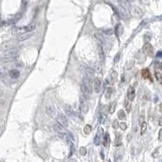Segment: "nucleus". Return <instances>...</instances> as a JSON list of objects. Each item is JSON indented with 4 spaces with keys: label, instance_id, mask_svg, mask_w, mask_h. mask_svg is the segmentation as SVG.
<instances>
[{
    "label": "nucleus",
    "instance_id": "1",
    "mask_svg": "<svg viewBox=\"0 0 162 162\" xmlns=\"http://www.w3.org/2000/svg\"><path fill=\"white\" fill-rule=\"evenodd\" d=\"M119 5V12L121 16L124 18L128 17L130 15V4L127 0H118Z\"/></svg>",
    "mask_w": 162,
    "mask_h": 162
},
{
    "label": "nucleus",
    "instance_id": "2",
    "mask_svg": "<svg viewBox=\"0 0 162 162\" xmlns=\"http://www.w3.org/2000/svg\"><path fill=\"white\" fill-rule=\"evenodd\" d=\"M89 110V103H88V98L82 96L79 100V112L83 114H86Z\"/></svg>",
    "mask_w": 162,
    "mask_h": 162
},
{
    "label": "nucleus",
    "instance_id": "3",
    "mask_svg": "<svg viewBox=\"0 0 162 162\" xmlns=\"http://www.w3.org/2000/svg\"><path fill=\"white\" fill-rule=\"evenodd\" d=\"M82 86L84 87V89L89 92V94H92L93 92V87H92V83H91V79L89 77H84L82 79Z\"/></svg>",
    "mask_w": 162,
    "mask_h": 162
},
{
    "label": "nucleus",
    "instance_id": "4",
    "mask_svg": "<svg viewBox=\"0 0 162 162\" xmlns=\"http://www.w3.org/2000/svg\"><path fill=\"white\" fill-rule=\"evenodd\" d=\"M17 56V50H12L10 52H8L7 54L4 56L3 61L4 62H11V61H14L16 58Z\"/></svg>",
    "mask_w": 162,
    "mask_h": 162
},
{
    "label": "nucleus",
    "instance_id": "5",
    "mask_svg": "<svg viewBox=\"0 0 162 162\" xmlns=\"http://www.w3.org/2000/svg\"><path fill=\"white\" fill-rule=\"evenodd\" d=\"M57 123L59 124L60 126H62L63 127H67L68 126V120H67V118H66L65 115H63V114H58V116H57Z\"/></svg>",
    "mask_w": 162,
    "mask_h": 162
},
{
    "label": "nucleus",
    "instance_id": "6",
    "mask_svg": "<svg viewBox=\"0 0 162 162\" xmlns=\"http://www.w3.org/2000/svg\"><path fill=\"white\" fill-rule=\"evenodd\" d=\"M143 51L148 56H152L154 54V50H153V47L151 44L149 43H145L143 46Z\"/></svg>",
    "mask_w": 162,
    "mask_h": 162
},
{
    "label": "nucleus",
    "instance_id": "7",
    "mask_svg": "<svg viewBox=\"0 0 162 162\" xmlns=\"http://www.w3.org/2000/svg\"><path fill=\"white\" fill-rule=\"evenodd\" d=\"M33 35L32 32H24V33L20 34L17 37V41L18 42H24V41L29 39Z\"/></svg>",
    "mask_w": 162,
    "mask_h": 162
},
{
    "label": "nucleus",
    "instance_id": "8",
    "mask_svg": "<svg viewBox=\"0 0 162 162\" xmlns=\"http://www.w3.org/2000/svg\"><path fill=\"white\" fill-rule=\"evenodd\" d=\"M135 97V90L133 86H130L127 89V98L129 100L132 101Z\"/></svg>",
    "mask_w": 162,
    "mask_h": 162
},
{
    "label": "nucleus",
    "instance_id": "9",
    "mask_svg": "<svg viewBox=\"0 0 162 162\" xmlns=\"http://www.w3.org/2000/svg\"><path fill=\"white\" fill-rule=\"evenodd\" d=\"M100 89H101V86H100V79L99 78H96L93 82V90L95 93H99Z\"/></svg>",
    "mask_w": 162,
    "mask_h": 162
},
{
    "label": "nucleus",
    "instance_id": "10",
    "mask_svg": "<svg viewBox=\"0 0 162 162\" xmlns=\"http://www.w3.org/2000/svg\"><path fill=\"white\" fill-rule=\"evenodd\" d=\"M155 76L157 79L158 81L161 80L162 77V71L161 65H155Z\"/></svg>",
    "mask_w": 162,
    "mask_h": 162
},
{
    "label": "nucleus",
    "instance_id": "11",
    "mask_svg": "<svg viewBox=\"0 0 162 162\" xmlns=\"http://www.w3.org/2000/svg\"><path fill=\"white\" fill-rule=\"evenodd\" d=\"M12 34L16 35V34H22L24 32H26L25 27H14L11 30Z\"/></svg>",
    "mask_w": 162,
    "mask_h": 162
},
{
    "label": "nucleus",
    "instance_id": "12",
    "mask_svg": "<svg viewBox=\"0 0 162 162\" xmlns=\"http://www.w3.org/2000/svg\"><path fill=\"white\" fill-rule=\"evenodd\" d=\"M97 50H98V54H99L100 58L101 59L102 61L105 60V52H104V48L103 46L101 44H99L98 43V46H97Z\"/></svg>",
    "mask_w": 162,
    "mask_h": 162
},
{
    "label": "nucleus",
    "instance_id": "13",
    "mask_svg": "<svg viewBox=\"0 0 162 162\" xmlns=\"http://www.w3.org/2000/svg\"><path fill=\"white\" fill-rule=\"evenodd\" d=\"M94 36H95V37L96 39L97 40V42L99 44H101L102 46H103V44L105 42V37H104V36L103 35H101L100 33H95L94 34Z\"/></svg>",
    "mask_w": 162,
    "mask_h": 162
},
{
    "label": "nucleus",
    "instance_id": "14",
    "mask_svg": "<svg viewBox=\"0 0 162 162\" xmlns=\"http://www.w3.org/2000/svg\"><path fill=\"white\" fill-rule=\"evenodd\" d=\"M9 75L12 79H17V78L20 76V71L16 69L11 70V71H9Z\"/></svg>",
    "mask_w": 162,
    "mask_h": 162
},
{
    "label": "nucleus",
    "instance_id": "15",
    "mask_svg": "<svg viewBox=\"0 0 162 162\" xmlns=\"http://www.w3.org/2000/svg\"><path fill=\"white\" fill-rule=\"evenodd\" d=\"M54 130L58 133H64L66 132V130L64 127H63L62 126H60L59 124L56 123L54 125Z\"/></svg>",
    "mask_w": 162,
    "mask_h": 162
},
{
    "label": "nucleus",
    "instance_id": "16",
    "mask_svg": "<svg viewBox=\"0 0 162 162\" xmlns=\"http://www.w3.org/2000/svg\"><path fill=\"white\" fill-rule=\"evenodd\" d=\"M110 142V135L108 132H106L104 135V139H103V144L104 146H108L109 143Z\"/></svg>",
    "mask_w": 162,
    "mask_h": 162
},
{
    "label": "nucleus",
    "instance_id": "17",
    "mask_svg": "<svg viewBox=\"0 0 162 162\" xmlns=\"http://www.w3.org/2000/svg\"><path fill=\"white\" fill-rule=\"evenodd\" d=\"M58 136L60 137L61 139H63V140H69L70 139V136H71V135L70 134H67V132H64V133H58Z\"/></svg>",
    "mask_w": 162,
    "mask_h": 162
},
{
    "label": "nucleus",
    "instance_id": "18",
    "mask_svg": "<svg viewBox=\"0 0 162 162\" xmlns=\"http://www.w3.org/2000/svg\"><path fill=\"white\" fill-rule=\"evenodd\" d=\"M116 105H117V101L116 100H114L110 105V108H109V113L110 114H113L114 111H115V108H116Z\"/></svg>",
    "mask_w": 162,
    "mask_h": 162
},
{
    "label": "nucleus",
    "instance_id": "19",
    "mask_svg": "<svg viewBox=\"0 0 162 162\" xmlns=\"http://www.w3.org/2000/svg\"><path fill=\"white\" fill-rule=\"evenodd\" d=\"M35 28H36V24H35V23L30 24L29 25H28L27 27H25L26 32H32L35 29Z\"/></svg>",
    "mask_w": 162,
    "mask_h": 162
},
{
    "label": "nucleus",
    "instance_id": "20",
    "mask_svg": "<svg viewBox=\"0 0 162 162\" xmlns=\"http://www.w3.org/2000/svg\"><path fill=\"white\" fill-rule=\"evenodd\" d=\"M118 118H119V119H121V120L126 119V114H125L124 110H119V112H118Z\"/></svg>",
    "mask_w": 162,
    "mask_h": 162
},
{
    "label": "nucleus",
    "instance_id": "21",
    "mask_svg": "<svg viewBox=\"0 0 162 162\" xmlns=\"http://www.w3.org/2000/svg\"><path fill=\"white\" fill-rule=\"evenodd\" d=\"M113 91H114V90H113L112 88H108V89L106 90L105 94V97L106 99H110V98L111 97Z\"/></svg>",
    "mask_w": 162,
    "mask_h": 162
},
{
    "label": "nucleus",
    "instance_id": "22",
    "mask_svg": "<svg viewBox=\"0 0 162 162\" xmlns=\"http://www.w3.org/2000/svg\"><path fill=\"white\" fill-rule=\"evenodd\" d=\"M142 75L143 78H145V79H151V77H150V72H149L148 69H144L143 71H142Z\"/></svg>",
    "mask_w": 162,
    "mask_h": 162
},
{
    "label": "nucleus",
    "instance_id": "23",
    "mask_svg": "<svg viewBox=\"0 0 162 162\" xmlns=\"http://www.w3.org/2000/svg\"><path fill=\"white\" fill-rule=\"evenodd\" d=\"M46 112H47V114H48L49 115L53 116L55 114L54 108L53 107V106H49V107L46 108Z\"/></svg>",
    "mask_w": 162,
    "mask_h": 162
},
{
    "label": "nucleus",
    "instance_id": "24",
    "mask_svg": "<svg viewBox=\"0 0 162 162\" xmlns=\"http://www.w3.org/2000/svg\"><path fill=\"white\" fill-rule=\"evenodd\" d=\"M65 110H66V112H67V114H68L70 117H72V118H73V117H74L73 110L71 107H70L69 105H67V107L65 108Z\"/></svg>",
    "mask_w": 162,
    "mask_h": 162
},
{
    "label": "nucleus",
    "instance_id": "25",
    "mask_svg": "<svg viewBox=\"0 0 162 162\" xmlns=\"http://www.w3.org/2000/svg\"><path fill=\"white\" fill-rule=\"evenodd\" d=\"M147 130V123L145 122H143L142 123H141V135H143L145 133V131Z\"/></svg>",
    "mask_w": 162,
    "mask_h": 162
},
{
    "label": "nucleus",
    "instance_id": "26",
    "mask_svg": "<svg viewBox=\"0 0 162 162\" xmlns=\"http://www.w3.org/2000/svg\"><path fill=\"white\" fill-rule=\"evenodd\" d=\"M94 143H95L97 146H98V145H100V135L97 134L95 136V138H94Z\"/></svg>",
    "mask_w": 162,
    "mask_h": 162
},
{
    "label": "nucleus",
    "instance_id": "27",
    "mask_svg": "<svg viewBox=\"0 0 162 162\" xmlns=\"http://www.w3.org/2000/svg\"><path fill=\"white\" fill-rule=\"evenodd\" d=\"M122 148H118V150L115 152V153H114V156H115V158H120L121 157H122Z\"/></svg>",
    "mask_w": 162,
    "mask_h": 162
},
{
    "label": "nucleus",
    "instance_id": "28",
    "mask_svg": "<svg viewBox=\"0 0 162 162\" xmlns=\"http://www.w3.org/2000/svg\"><path fill=\"white\" fill-rule=\"evenodd\" d=\"M110 77H111V84H114V81L117 79V77H118V74H117L116 71H113L111 75H110Z\"/></svg>",
    "mask_w": 162,
    "mask_h": 162
},
{
    "label": "nucleus",
    "instance_id": "29",
    "mask_svg": "<svg viewBox=\"0 0 162 162\" xmlns=\"http://www.w3.org/2000/svg\"><path fill=\"white\" fill-rule=\"evenodd\" d=\"M92 131V126H90V125H86L84 126V131L85 134H89L90 132H91Z\"/></svg>",
    "mask_w": 162,
    "mask_h": 162
},
{
    "label": "nucleus",
    "instance_id": "30",
    "mask_svg": "<svg viewBox=\"0 0 162 162\" xmlns=\"http://www.w3.org/2000/svg\"><path fill=\"white\" fill-rule=\"evenodd\" d=\"M79 153H80V155L82 156H85L87 154V149H86V147H81L80 148H79Z\"/></svg>",
    "mask_w": 162,
    "mask_h": 162
},
{
    "label": "nucleus",
    "instance_id": "31",
    "mask_svg": "<svg viewBox=\"0 0 162 162\" xmlns=\"http://www.w3.org/2000/svg\"><path fill=\"white\" fill-rule=\"evenodd\" d=\"M131 108V104L130 103V100H129V101L126 100V111H127V113H130Z\"/></svg>",
    "mask_w": 162,
    "mask_h": 162
},
{
    "label": "nucleus",
    "instance_id": "32",
    "mask_svg": "<svg viewBox=\"0 0 162 162\" xmlns=\"http://www.w3.org/2000/svg\"><path fill=\"white\" fill-rule=\"evenodd\" d=\"M122 26H121V24H118V25L116 26V35L117 36H119L120 33H121V32H120V30L122 29Z\"/></svg>",
    "mask_w": 162,
    "mask_h": 162
},
{
    "label": "nucleus",
    "instance_id": "33",
    "mask_svg": "<svg viewBox=\"0 0 162 162\" xmlns=\"http://www.w3.org/2000/svg\"><path fill=\"white\" fill-rule=\"evenodd\" d=\"M120 127L122 130L125 131L126 128H127V126H126V124L125 123V122H122V123H120Z\"/></svg>",
    "mask_w": 162,
    "mask_h": 162
},
{
    "label": "nucleus",
    "instance_id": "34",
    "mask_svg": "<svg viewBox=\"0 0 162 162\" xmlns=\"http://www.w3.org/2000/svg\"><path fill=\"white\" fill-rule=\"evenodd\" d=\"M113 127H114V129H117L118 127V122L117 120H114V122H113Z\"/></svg>",
    "mask_w": 162,
    "mask_h": 162
},
{
    "label": "nucleus",
    "instance_id": "35",
    "mask_svg": "<svg viewBox=\"0 0 162 162\" xmlns=\"http://www.w3.org/2000/svg\"><path fill=\"white\" fill-rule=\"evenodd\" d=\"M2 23H3V22H2V19H1V16H0V25H1V24H2Z\"/></svg>",
    "mask_w": 162,
    "mask_h": 162
}]
</instances>
